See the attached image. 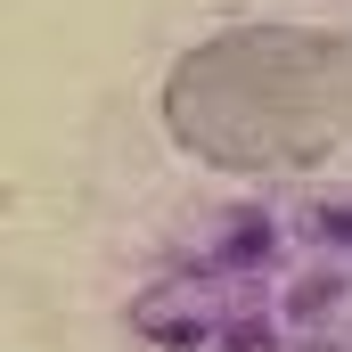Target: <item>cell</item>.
<instances>
[{
    "instance_id": "1",
    "label": "cell",
    "mask_w": 352,
    "mask_h": 352,
    "mask_svg": "<svg viewBox=\"0 0 352 352\" xmlns=\"http://www.w3.org/2000/svg\"><path fill=\"white\" fill-rule=\"evenodd\" d=\"M164 123L188 156L221 173H352V41L311 25L221 33L173 66Z\"/></svg>"
},
{
    "instance_id": "3",
    "label": "cell",
    "mask_w": 352,
    "mask_h": 352,
    "mask_svg": "<svg viewBox=\"0 0 352 352\" xmlns=\"http://www.w3.org/2000/svg\"><path fill=\"white\" fill-rule=\"evenodd\" d=\"M230 352H270V336L263 328H230Z\"/></svg>"
},
{
    "instance_id": "2",
    "label": "cell",
    "mask_w": 352,
    "mask_h": 352,
    "mask_svg": "<svg viewBox=\"0 0 352 352\" xmlns=\"http://www.w3.org/2000/svg\"><path fill=\"white\" fill-rule=\"evenodd\" d=\"M270 246V230H263V213H246V230H230V263H254Z\"/></svg>"
}]
</instances>
